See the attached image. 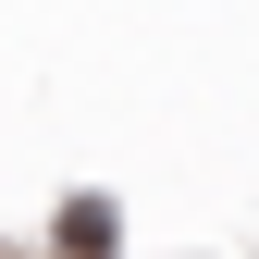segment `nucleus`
<instances>
[{
  "label": "nucleus",
  "mask_w": 259,
  "mask_h": 259,
  "mask_svg": "<svg viewBox=\"0 0 259 259\" xmlns=\"http://www.w3.org/2000/svg\"><path fill=\"white\" fill-rule=\"evenodd\" d=\"M62 247H74V259H99V247H111V210H99V198H74V210H62Z\"/></svg>",
  "instance_id": "nucleus-1"
}]
</instances>
